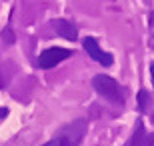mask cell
I'll list each match as a JSON object with an SVG mask.
<instances>
[{
  "mask_svg": "<svg viewBox=\"0 0 154 146\" xmlns=\"http://www.w3.org/2000/svg\"><path fill=\"white\" fill-rule=\"evenodd\" d=\"M150 78H152V84H154V62L150 64Z\"/></svg>",
  "mask_w": 154,
  "mask_h": 146,
  "instance_id": "obj_11",
  "label": "cell"
},
{
  "mask_svg": "<svg viewBox=\"0 0 154 146\" xmlns=\"http://www.w3.org/2000/svg\"><path fill=\"white\" fill-rule=\"evenodd\" d=\"M92 88L96 90L102 98H106L108 102H112L116 106H124V100H126L124 90H122V86L114 78H110L106 74H96L92 78Z\"/></svg>",
  "mask_w": 154,
  "mask_h": 146,
  "instance_id": "obj_2",
  "label": "cell"
},
{
  "mask_svg": "<svg viewBox=\"0 0 154 146\" xmlns=\"http://www.w3.org/2000/svg\"><path fill=\"white\" fill-rule=\"evenodd\" d=\"M124 146H154V132H148L144 128L142 120H136L134 124V132H132L130 140Z\"/></svg>",
  "mask_w": 154,
  "mask_h": 146,
  "instance_id": "obj_5",
  "label": "cell"
},
{
  "mask_svg": "<svg viewBox=\"0 0 154 146\" xmlns=\"http://www.w3.org/2000/svg\"><path fill=\"white\" fill-rule=\"evenodd\" d=\"M138 104H140V110H142V112H148L150 110L152 100H150L148 90H140V92H138Z\"/></svg>",
  "mask_w": 154,
  "mask_h": 146,
  "instance_id": "obj_7",
  "label": "cell"
},
{
  "mask_svg": "<svg viewBox=\"0 0 154 146\" xmlns=\"http://www.w3.org/2000/svg\"><path fill=\"white\" fill-rule=\"evenodd\" d=\"M148 22H150V30H152V40H150V44H152V42H154V12H150Z\"/></svg>",
  "mask_w": 154,
  "mask_h": 146,
  "instance_id": "obj_9",
  "label": "cell"
},
{
  "mask_svg": "<svg viewBox=\"0 0 154 146\" xmlns=\"http://www.w3.org/2000/svg\"><path fill=\"white\" fill-rule=\"evenodd\" d=\"M52 28L58 36H62L64 40H76L78 38V28L74 26V22H70V20H64V18H56V20H52Z\"/></svg>",
  "mask_w": 154,
  "mask_h": 146,
  "instance_id": "obj_6",
  "label": "cell"
},
{
  "mask_svg": "<svg viewBox=\"0 0 154 146\" xmlns=\"http://www.w3.org/2000/svg\"><path fill=\"white\" fill-rule=\"evenodd\" d=\"M72 54H74V52L70 50V48H60V46L46 48V50L40 52V56H38V66L42 68V70H50V68H54L56 64H60L62 60L70 58Z\"/></svg>",
  "mask_w": 154,
  "mask_h": 146,
  "instance_id": "obj_3",
  "label": "cell"
},
{
  "mask_svg": "<svg viewBox=\"0 0 154 146\" xmlns=\"http://www.w3.org/2000/svg\"><path fill=\"white\" fill-rule=\"evenodd\" d=\"M2 38H4V42H8V44H12V42H14V36H12V30H10V26L2 30Z\"/></svg>",
  "mask_w": 154,
  "mask_h": 146,
  "instance_id": "obj_8",
  "label": "cell"
},
{
  "mask_svg": "<svg viewBox=\"0 0 154 146\" xmlns=\"http://www.w3.org/2000/svg\"><path fill=\"white\" fill-rule=\"evenodd\" d=\"M0 88H2V78H0Z\"/></svg>",
  "mask_w": 154,
  "mask_h": 146,
  "instance_id": "obj_12",
  "label": "cell"
},
{
  "mask_svg": "<svg viewBox=\"0 0 154 146\" xmlns=\"http://www.w3.org/2000/svg\"><path fill=\"white\" fill-rule=\"evenodd\" d=\"M88 130V120L86 118H76L72 122L64 124L56 134L42 146H80Z\"/></svg>",
  "mask_w": 154,
  "mask_h": 146,
  "instance_id": "obj_1",
  "label": "cell"
},
{
  "mask_svg": "<svg viewBox=\"0 0 154 146\" xmlns=\"http://www.w3.org/2000/svg\"><path fill=\"white\" fill-rule=\"evenodd\" d=\"M82 48H84V52L92 58V60H96L98 64H102V66L108 68V66L114 64V56H112L110 52H104L94 36H86V38H82Z\"/></svg>",
  "mask_w": 154,
  "mask_h": 146,
  "instance_id": "obj_4",
  "label": "cell"
},
{
  "mask_svg": "<svg viewBox=\"0 0 154 146\" xmlns=\"http://www.w3.org/2000/svg\"><path fill=\"white\" fill-rule=\"evenodd\" d=\"M4 116H8V110H6V108H0V120H2Z\"/></svg>",
  "mask_w": 154,
  "mask_h": 146,
  "instance_id": "obj_10",
  "label": "cell"
}]
</instances>
